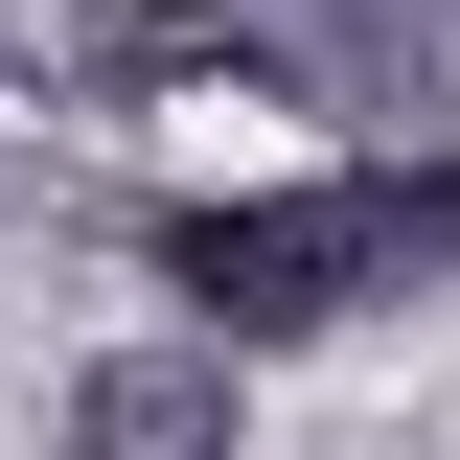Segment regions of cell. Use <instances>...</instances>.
I'll return each instance as SVG.
<instances>
[{"instance_id": "3957f363", "label": "cell", "mask_w": 460, "mask_h": 460, "mask_svg": "<svg viewBox=\"0 0 460 460\" xmlns=\"http://www.w3.org/2000/svg\"><path fill=\"white\" fill-rule=\"evenodd\" d=\"M47 69H184V47H253V23H299V0H0Z\"/></svg>"}, {"instance_id": "6da1fadb", "label": "cell", "mask_w": 460, "mask_h": 460, "mask_svg": "<svg viewBox=\"0 0 460 460\" xmlns=\"http://www.w3.org/2000/svg\"><path fill=\"white\" fill-rule=\"evenodd\" d=\"M299 69H323V115H368V138L460 162V0H323Z\"/></svg>"}, {"instance_id": "7a4b0ae2", "label": "cell", "mask_w": 460, "mask_h": 460, "mask_svg": "<svg viewBox=\"0 0 460 460\" xmlns=\"http://www.w3.org/2000/svg\"><path fill=\"white\" fill-rule=\"evenodd\" d=\"M69 460H230V345H93L69 368Z\"/></svg>"}]
</instances>
